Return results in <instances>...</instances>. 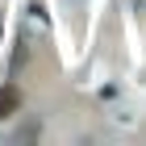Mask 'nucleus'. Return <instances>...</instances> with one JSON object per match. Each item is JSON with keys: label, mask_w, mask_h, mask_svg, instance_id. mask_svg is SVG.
Here are the masks:
<instances>
[{"label": "nucleus", "mask_w": 146, "mask_h": 146, "mask_svg": "<svg viewBox=\"0 0 146 146\" xmlns=\"http://www.w3.org/2000/svg\"><path fill=\"white\" fill-rule=\"evenodd\" d=\"M17 104H21L17 88H0V121H4V117H13V113H17Z\"/></svg>", "instance_id": "f257e3e1"}]
</instances>
